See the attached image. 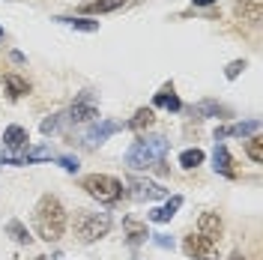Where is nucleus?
<instances>
[{
    "label": "nucleus",
    "instance_id": "nucleus-29",
    "mask_svg": "<svg viewBox=\"0 0 263 260\" xmlns=\"http://www.w3.org/2000/svg\"><path fill=\"white\" fill-rule=\"evenodd\" d=\"M228 260H246V254H239V251H233V254H230Z\"/></svg>",
    "mask_w": 263,
    "mask_h": 260
},
{
    "label": "nucleus",
    "instance_id": "nucleus-5",
    "mask_svg": "<svg viewBox=\"0 0 263 260\" xmlns=\"http://www.w3.org/2000/svg\"><path fill=\"white\" fill-rule=\"evenodd\" d=\"M111 230V215L108 212H78L75 215V236L81 243H96L108 236Z\"/></svg>",
    "mask_w": 263,
    "mask_h": 260
},
{
    "label": "nucleus",
    "instance_id": "nucleus-1",
    "mask_svg": "<svg viewBox=\"0 0 263 260\" xmlns=\"http://www.w3.org/2000/svg\"><path fill=\"white\" fill-rule=\"evenodd\" d=\"M96 120H99V108H96V102H93V93L84 90V96H78L66 111L48 117V120H42L39 129H42V135H54V132H60V129L84 126V123H96Z\"/></svg>",
    "mask_w": 263,
    "mask_h": 260
},
{
    "label": "nucleus",
    "instance_id": "nucleus-6",
    "mask_svg": "<svg viewBox=\"0 0 263 260\" xmlns=\"http://www.w3.org/2000/svg\"><path fill=\"white\" fill-rule=\"evenodd\" d=\"M182 251L192 260H218V243L200 236V233H189L182 239Z\"/></svg>",
    "mask_w": 263,
    "mask_h": 260
},
{
    "label": "nucleus",
    "instance_id": "nucleus-22",
    "mask_svg": "<svg viewBox=\"0 0 263 260\" xmlns=\"http://www.w3.org/2000/svg\"><path fill=\"white\" fill-rule=\"evenodd\" d=\"M6 233H9V236H12V239H15L18 245H27V243L33 239L30 233H27V228H24L21 221H15V218H12V221L6 225Z\"/></svg>",
    "mask_w": 263,
    "mask_h": 260
},
{
    "label": "nucleus",
    "instance_id": "nucleus-16",
    "mask_svg": "<svg viewBox=\"0 0 263 260\" xmlns=\"http://www.w3.org/2000/svg\"><path fill=\"white\" fill-rule=\"evenodd\" d=\"M233 12H236V18H242V21H248V24H257L263 15L260 3L257 0H239L236 6H233Z\"/></svg>",
    "mask_w": 263,
    "mask_h": 260
},
{
    "label": "nucleus",
    "instance_id": "nucleus-10",
    "mask_svg": "<svg viewBox=\"0 0 263 260\" xmlns=\"http://www.w3.org/2000/svg\"><path fill=\"white\" fill-rule=\"evenodd\" d=\"M260 132V120H246V123H230L215 132V138H251Z\"/></svg>",
    "mask_w": 263,
    "mask_h": 260
},
{
    "label": "nucleus",
    "instance_id": "nucleus-7",
    "mask_svg": "<svg viewBox=\"0 0 263 260\" xmlns=\"http://www.w3.org/2000/svg\"><path fill=\"white\" fill-rule=\"evenodd\" d=\"M123 129V123H117V120H99V123H93L90 129L84 132V146H102L114 132H120Z\"/></svg>",
    "mask_w": 263,
    "mask_h": 260
},
{
    "label": "nucleus",
    "instance_id": "nucleus-19",
    "mask_svg": "<svg viewBox=\"0 0 263 260\" xmlns=\"http://www.w3.org/2000/svg\"><path fill=\"white\" fill-rule=\"evenodd\" d=\"M3 84H6V93H9V99H21L30 93V81L27 78H21V75H15V72H9L6 78H3Z\"/></svg>",
    "mask_w": 263,
    "mask_h": 260
},
{
    "label": "nucleus",
    "instance_id": "nucleus-23",
    "mask_svg": "<svg viewBox=\"0 0 263 260\" xmlns=\"http://www.w3.org/2000/svg\"><path fill=\"white\" fill-rule=\"evenodd\" d=\"M180 164L185 168V171H192V168H197V164H203V150H185V153H180Z\"/></svg>",
    "mask_w": 263,
    "mask_h": 260
},
{
    "label": "nucleus",
    "instance_id": "nucleus-12",
    "mask_svg": "<svg viewBox=\"0 0 263 260\" xmlns=\"http://www.w3.org/2000/svg\"><path fill=\"white\" fill-rule=\"evenodd\" d=\"M213 168H215V174H221V177H228V179H236L233 159H230V153H228V146H224V144H215V150H213Z\"/></svg>",
    "mask_w": 263,
    "mask_h": 260
},
{
    "label": "nucleus",
    "instance_id": "nucleus-25",
    "mask_svg": "<svg viewBox=\"0 0 263 260\" xmlns=\"http://www.w3.org/2000/svg\"><path fill=\"white\" fill-rule=\"evenodd\" d=\"M242 69H246V60H233V63H230L228 69H224V78H228V81L239 78V72H242Z\"/></svg>",
    "mask_w": 263,
    "mask_h": 260
},
{
    "label": "nucleus",
    "instance_id": "nucleus-3",
    "mask_svg": "<svg viewBox=\"0 0 263 260\" xmlns=\"http://www.w3.org/2000/svg\"><path fill=\"white\" fill-rule=\"evenodd\" d=\"M167 138L162 135H144V138H138L135 144L129 146V153H126V164H129L132 171H149V168H159L164 162V156H167Z\"/></svg>",
    "mask_w": 263,
    "mask_h": 260
},
{
    "label": "nucleus",
    "instance_id": "nucleus-30",
    "mask_svg": "<svg viewBox=\"0 0 263 260\" xmlns=\"http://www.w3.org/2000/svg\"><path fill=\"white\" fill-rule=\"evenodd\" d=\"M0 39H3V27H0Z\"/></svg>",
    "mask_w": 263,
    "mask_h": 260
},
{
    "label": "nucleus",
    "instance_id": "nucleus-27",
    "mask_svg": "<svg viewBox=\"0 0 263 260\" xmlns=\"http://www.w3.org/2000/svg\"><path fill=\"white\" fill-rule=\"evenodd\" d=\"M149 236H153V233H149ZM153 243L159 245V248H174V239H171V236H164V233H156V236H153Z\"/></svg>",
    "mask_w": 263,
    "mask_h": 260
},
{
    "label": "nucleus",
    "instance_id": "nucleus-8",
    "mask_svg": "<svg viewBox=\"0 0 263 260\" xmlns=\"http://www.w3.org/2000/svg\"><path fill=\"white\" fill-rule=\"evenodd\" d=\"M129 189H132L135 200H159V197H167L164 185L153 182V179H144V177H129Z\"/></svg>",
    "mask_w": 263,
    "mask_h": 260
},
{
    "label": "nucleus",
    "instance_id": "nucleus-4",
    "mask_svg": "<svg viewBox=\"0 0 263 260\" xmlns=\"http://www.w3.org/2000/svg\"><path fill=\"white\" fill-rule=\"evenodd\" d=\"M81 189L93 197V200H99L102 207H114V203H120L123 195H126L123 182L117 177H108V174H90V177H84Z\"/></svg>",
    "mask_w": 263,
    "mask_h": 260
},
{
    "label": "nucleus",
    "instance_id": "nucleus-15",
    "mask_svg": "<svg viewBox=\"0 0 263 260\" xmlns=\"http://www.w3.org/2000/svg\"><path fill=\"white\" fill-rule=\"evenodd\" d=\"M180 207H182V197L180 195H174L164 207H159V210H153L149 212V221H156V225H164V221H171L177 212H180Z\"/></svg>",
    "mask_w": 263,
    "mask_h": 260
},
{
    "label": "nucleus",
    "instance_id": "nucleus-31",
    "mask_svg": "<svg viewBox=\"0 0 263 260\" xmlns=\"http://www.w3.org/2000/svg\"><path fill=\"white\" fill-rule=\"evenodd\" d=\"M36 260H48V257H36Z\"/></svg>",
    "mask_w": 263,
    "mask_h": 260
},
{
    "label": "nucleus",
    "instance_id": "nucleus-20",
    "mask_svg": "<svg viewBox=\"0 0 263 260\" xmlns=\"http://www.w3.org/2000/svg\"><path fill=\"white\" fill-rule=\"evenodd\" d=\"M153 120H156L153 108H138V111H135V117L126 123V129H132V132H147L149 126H153Z\"/></svg>",
    "mask_w": 263,
    "mask_h": 260
},
{
    "label": "nucleus",
    "instance_id": "nucleus-18",
    "mask_svg": "<svg viewBox=\"0 0 263 260\" xmlns=\"http://www.w3.org/2000/svg\"><path fill=\"white\" fill-rule=\"evenodd\" d=\"M123 230H126V239H129L132 245H141L144 239H149L147 225L138 221V218H126V221H123Z\"/></svg>",
    "mask_w": 263,
    "mask_h": 260
},
{
    "label": "nucleus",
    "instance_id": "nucleus-26",
    "mask_svg": "<svg viewBox=\"0 0 263 260\" xmlns=\"http://www.w3.org/2000/svg\"><path fill=\"white\" fill-rule=\"evenodd\" d=\"M54 159H57V162L63 164V168L69 171V174H75V171H78V159H72V156H54Z\"/></svg>",
    "mask_w": 263,
    "mask_h": 260
},
{
    "label": "nucleus",
    "instance_id": "nucleus-24",
    "mask_svg": "<svg viewBox=\"0 0 263 260\" xmlns=\"http://www.w3.org/2000/svg\"><path fill=\"white\" fill-rule=\"evenodd\" d=\"M246 153H248V159H251V162H257V164L263 162V141L257 138V135H251V138H248Z\"/></svg>",
    "mask_w": 263,
    "mask_h": 260
},
{
    "label": "nucleus",
    "instance_id": "nucleus-2",
    "mask_svg": "<svg viewBox=\"0 0 263 260\" xmlns=\"http://www.w3.org/2000/svg\"><path fill=\"white\" fill-rule=\"evenodd\" d=\"M33 221H36L39 239L57 243L66 230V210H63V203H60V197H54V195L39 197V203H36V210H33Z\"/></svg>",
    "mask_w": 263,
    "mask_h": 260
},
{
    "label": "nucleus",
    "instance_id": "nucleus-13",
    "mask_svg": "<svg viewBox=\"0 0 263 260\" xmlns=\"http://www.w3.org/2000/svg\"><path fill=\"white\" fill-rule=\"evenodd\" d=\"M153 105L156 108H164V111H182V102H180V96L174 93V84H167V87H162L159 93H156V99H153Z\"/></svg>",
    "mask_w": 263,
    "mask_h": 260
},
{
    "label": "nucleus",
    "instance_id": "nucleus-11",
    "mask_svg": "<svg viewBox=\"0 0 263 260\" xmlns=\"http://www.w3.org/2000/svg\"><path fill=\"white\" fill-rule=\"evenodd\" d=\"M27 129L24 126H9V129H3V146L9 150V153H24L27 150Z\"/></svg>",
    "mask_w": 263,
    "mask_h": 260
},
{
    "label": "nucleus",
    "instance_id": "nucleus-17",
    "mask_svg": "<svg viewBox=\"0 0 263 260\" xmlns=\"http://www.w3.org/2000/svg\"><path fill=\"white\" fill-rule=\"evenodd\" d=\"M54 21L63 24V27H72V30H81V33H96L99 30V21H90V18H81V15H57Z\"/></svg>",
    "mask_w": 263,
    "mask_h": 260
},
{
    "label": "nucleus",
    "instance_id": "nucleus-9",
    "mask_svg": "<svg viewBox=\"0 0 263 260\" xmlns=\"http://www.w3.org/2000/svg\"><path fill=\"white\" fill-rule=\"evenodd\" d=\"M197 233H200V236H206V239L221 243V233H224L221 215H218V212H203V215L197 218Z\"/></svg>",
    "mask_w": 263,
    "mask_h": 260
},
{
    "label": "nucleus",
    "instance_id": "nucleus-14",
    "mask_svg": "<svg viewBox=\"0 0 263 260\" xmlns=\"http://www.w3.org/2000/svg\"><path fill=\"white\" fill-rule=\"evenodd\" d=\"M120 6H126V0H87L81 3L84 15H105V12H117Z\"/></svg>",
    "mask_w": 263,
    "mask_h": 260
},
{
    "label": "nucleus",
    "instance_id": "nucleus-21",
    "mask_svg": "<svg viewBox=\"0 0 263 260\" xmlns=\"http://www.w3.org/2000/svg\"><path fill=\"white\" fill-rule=\"evenodd\" d=\"M195 117H200V120H206V117H228V108L218 105V102H197Z\"/></svg>",
    "mask_w": 263,
    "mask_h": 260
},
{
    "label": "nucleus",
    "instance_id": "nucleus-28",
    "mask_svg": "<svg viewBox=\"0 0 263 260\" xmlns=\"http://www.w3.org/2000/svg\"><path fill=\"white\" fill-rule=\"evenodd\" d=\"M215 0H195V6H213Z\"/></svg>",
    "mask_w": 263,
    "mask_h": 260
}]
</instances>
